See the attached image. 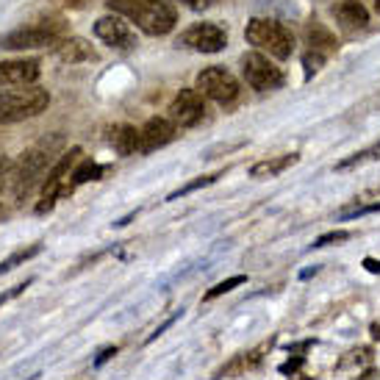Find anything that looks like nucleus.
<instances>
[{
	"label": "nucleus",
	"instance_id": "1",
	"mask_svg": "<svg viewBox=\"0 0 380 380\" xmlns=\"http://www.w3.org/2000/svg\"><path fill=\"white\" fill-rule=\"evenodd\" d=\"M62 136H50V139H42L39 145H33L31 150L23 153V159L14 164V172H11V189L14 197L23 200L26 194H31L36 184H45L50 167L59 161V147H62Z\"/></svg>",
	"mask_w": 380,
	"mask_h": 380
},
{
	"label": "nucleus",
	"instance_id": "2",
	"mask_svg": "<svg viewBox=\"0 0 380 380\" xmlns=\"http://www.w3.org/2000/svg\"><path fill=\"white\" fill-rule=\"evenodd\" d=\"M50 106V95L42 86L0 89V125H14L39 117Z\"/></svg>",
	"mask_w": 380,
	"mask_h": 380
},
{
	"label": "nucleus",
	"instance_id": "3",
	"mask_svg": "<svg viewBox=\"0 0 380 380\" xmlns=\"http://www.w3.org/2000/svg\"><path fill=\"white\" fill-rule=\"evenodd\" d=\"M78 161H81V147H69V150H64L62 156H59V161L50 167L45 184H42V197H39V203H36V214L53 211L59 200L72 194V189H75V184H72V169H75Z\"/></svg>",
	"mask_w": 380,
	"mask_h": 380
},
{
	"label": "nucleus",
	"instance_id": "4",
	"mask_svg": "<svg viewBox=\"0 0 380 380\" xmlns=\"http://www.w3.org/2000/svg\"><path fill=\"white\" fill-rule=\"evenodd\" d=\"M245 39L253 45L255 50L269 53L272 59H289L291 50H294V36H291V31L286 26H281V23L264 20V17H255V20L247 23Z\"/></svg>",
	"mask_w": 380,
	"mask_h": 380
},
{
	"label": "nucleus",
	"instance_id": "5",
	"mask_svg": "<svg viewBox=\"0 0 380 380\" xmlns=\"http://www.w3.org/2000/svg\"><path fill=\"white\" fill-rule=\"evenodd\" d=\"M64 39L62 20H39L31 26H20L6 36H0L3 50H36V48H50Z\"/></svg>",
	"mask_w": 380,
	"mask_h": 380
},
{
	"label": "nucleus",
	"instance_id": "6",
	"mask_svg": "<svg viewBox=\"0 0 380 380\" xmlns=\"http://www.w3.org/2000/svg\"><path fill=\"white\" fill-rule=\"evenodd\" d=\"M242 75L255 92H269L284 86V69L261 50H250L242 56Z\"/></svg>",
	"mask_w": 380,
	"mask_h": 380
},
{
	"label": "nucleus",
	"instance_id": "7",
	"mask_svg": "<svg viewBox=\"0 0 380 380\" xmlns=\"http://www.w3.org/2000/svg\"><path fill=\"white\" fill-rule=\"evenodd\" d=\"M194 89H200L203 97H208L220 106H228L239 97V81L225 67H206V69L197 72Z\"/></svg>",
	"mask_w": 380,
	"mask_h": 380
},
{
	"label": "nucleus",
	"instance_id": "8",
	"mask_svg": "<svg viewBox=\"0 0 380 380\" xmlns=\"http://www.w3.org/2000/svg\"><path fill=\"white\" fill-rule=\"evenodd\" d=\"M130 23H136V28L145 31L147 36H164L175 28L178 14H175V6L169 0H145Z\"/></svg>",
	"mask_w": 380,
	"mask_h": 380
},
{
	"label": "nucleus",
	"instance_id": "9",
	"mask_svg": "<svg viewBox=\"0 0 380 380\" xmlns=\"http://www.w3.org/2000/svg\"><path fill=\"white\" fill-rule=\"evenodd\" d=\"M178 45L194 53H220L228 45V31L217 23H197L178 36Z\"/></svg>",
	"mask_w": 380,
	"mask_h": 380
},
{
	"label": "nucleus",
	"instance_id": "10",
	"mask_svg": "<svg viewBox=\"0 0 380 380\" xmlns=\"http://www.w3.org/2000/svg\"><path fill=\"white\" fill-rule=\"evenodd\" d=\"M95 36L103 45L114 48V50H133L136 48V31H133V26L128 23V17L114 14V11L97 20Z\"/></svg>",
	"mask_w": 380,
	"mask_h": 380
},
{
	"label": "nucleus",
	"instance_id": "11",
	"mask_svg": "<svg viewBox=\"0 0 380 380\" xmlns=\"http://www.w3.org/2000/svg\"><path fill=\"white\" fill-rule=\"evenodd\" d=\"M206 117V97L200 89H181L169 103V120L178 128H194Z\"/></svg>",
	"mask_w": 380,
	"mask_h": 380
},
{
	"label": "nucleus",
	"instance_id": "12",
	"mask_svg": "<svg viewBox=\"0 0 380 380\" xmlns=\"http://www.w3.org/2000/svg\"><path fill=\"white\" fill-rule=\"evenodd\" d=\"M42 64L36 59H11L0 62V86H33L39 81Z\"/></svg>",
	"mask_w": 380,
	"mask_h": 380
},
{
	"label": "nucleus",
	"instance_id": "13",
	"mask_svg": "<svg viewBox=\"0 0 380 380\" xmlns=\"http://www.w3.org/2000/svg\"><path fill=\"white\" fill-rule=\"evenodd\" d=\"M175 128L178 125L172 120H167V117L147 120L145 125L139 128V133H142V153H153V150H159L164 145H169L175 139Z\"/></svg>",
	"mask_w": 380,
	"mask_h": 380
},
{
	"label": "nucleus",
	"instance_id": "14",
	"mask_svg": "<svg viewBox=\"0 0 380 380\" xmlns=\"http://www.w3.org/2000/svg\"><path fill=\"white\" fill-rule=\"evenodd\" d=\"M56 59L64 64H84V62H95L97 53L86 39H81V36H64L62 42L56 45Z\"/></svg>",
	"mask_w": 380,
	"mask_h": 380
},
{
	"label": "nucleus",
	"instance_id": "15",
	"mask_svg": "<svg viewBox=\"0 0 380 380\" xmlns=\"http://www.w3.org/2000/svg\"><path fill=\"white\" fill-rule=\"evenodd\" d=\"M297 153H286V156H278V159H264L250 167V178H258V181H267V178H278L281 172H286L289 167L297 164Z\"/></svg>",
	"mask_w": 380,
	"mask_h": 380
},
{
	"label": "nucleus",
	"instance_id": "16",
	"mask_svg": "<svg viewBox=\"0 0 380 380\" xmlns=\"http://www.w3.org/2000/svg\"><path fill=\"white\" fill-rule=\"evenodd\" d=\"M111 145L120 156H133V153H142V133L139 128L133 125H120L114 128L111 133Z\"/></svg>",
	"mask_w": 380,
	"mask_h": 380
},
{
	"label": "nucleus",
	"instance_id": "17",
	"mask_svg": "<svg viewBox=\"0 0 380 380\" xmlns=\"http://www.w3.org/2000/svg\"><path fill=\"white\" fill-rule=\"evenodd\" d=\"M333 11L345 28H367V23H369V11L358 0H342Z\"/></svg>",
	"mask_w": 380,
	"mask_h": 380
},
{
	"label": "nucleus",
	"instance_id": "18",
	"mask_svg": "<svg viewBox=\"0 0 380 380\" xmlns=\"http://www.w3.org/2000/svg\"><path fill=\"white\" fill-rule=\"evenodd\" d=\"M261 350H250V352H242V355H236L228 367H222L220 372H217V378H233V375H242V372H247V369H255L258 364H261Z\"/></svg>",
	"mask_w": 380,
	"mask_h": 380
},
{
	"label": "nucleus",
	"instance_id": "19",
	"mask_svg": "<svg viewBox=\"0 0 380 380\" xmlns=\"http://www.w3.org/2000/svg\"><path fill=\"white\" fill-rule=\"evenodd\" d=\"M100 175H103V167L100 164H95V161H81L72 169V184L81 186V184H89V181H100Z\"/></svg>",
	"mask_w": 380,
	"mask_h": 380
},
{
	"label": "nucleus",
	"instance_id": "20",
	"mask_svg": "<svg viewBox=\"0 0 380 380\" xmlns=\"http://www.w3.org/2000/svg\"><path fill=\"white\" fill-rule=\"evenodd\" d=\"M42 253V245H31V247H23V250H17V253H11L9 258H3L0 261V275H6V272H11L14 267H20V264H26V261H31L33 255Z\"/></svg>",
	"mask_w": 380,
	"mask_h": 380
},
{
	"label": "nucleus",
	"instance_id": "21",
	"mask_svg": "<svg viewBox=\"0 0 380 380\" xmlns=\"http://www.w3.org/2000/svg\"><path fill=\"white\" fill-rule=\"evenodd\" d=\"M222 172H214V175H203V178H194V181H189L186 186H181V189H175L167 200H181V197H186V194H191V191L203 189V186H211L214 181H220Z\"/></svg>",
	"mask_w": 380,
	"mask_h": 380
},
{
	"label": "nucleus",
	"instance_id": "22",
	"mask_svg": "<svg viewBox=\"0 0 380 380\" xmlns=\"http://www.w3.org/2000/svg\"><path fill=\"white\" fill-rule=\"evenodd\" d=\"M247 284V275H233V278H228V281H220L217 286H211L208 291H206V303L208 300H217V297H222V294H228V291H233V289H239V286Z\"/></svg>",
	"mask_w": 380,
	"mask_h": 380
},
{
	"label": "nucleus",
	"instance_id": "23",
	"mask_svg": "<svg viewBox=\"0 0 380 380\" xmlns=\"http://www.w3.org/2000/svg\"><path fill=\"white\" fill-rule=\"evenodd\" d=\"M380 153V142L378 145H372V147H367V150H361V153H352V156H347V159H342L339 164H336V169H350V167H358V164H364V161L375 159Z\"/></svg>",
	"mask_w": 380,
	"mask_h": 380
},
{
	"label": "nucleus",
	"instance_id": "24",
	"mask_svg": "<svg viewBox=\"0 0 380 380\" xmlns=\"http://www.w3.org/2000/svg\"><path fill=\"white\" fill-rule=\"evenodd\" d=\"M106 3H108V9H111L114 14H123L128 20H133L145 0H106Z\"/></svg>",
	"mask_w": 380,
	"mask_h": 380
},
{
	"label": "nucleus",
	"instance_id": "25",
	"mask_svg": "<svg viewBox=\"0 0 380 380\" xmlns=\"http://www.w3.org/2000/svg\"><path fill=\"white\" fill-rule=\"evenodd\" d=\"M308 42H311V48H317V50H319V48H325V50H333V48H336V39L325 31L322 26L308 28Z\"/></svg>",
	"mask_w": 380,
	"mask_h": 380
},
{
	"label": "nucleus",
	"instance_id": "26",
	"mask_svg": "<svg viewBox=\"0 0 380 380\" xmlns=\"http://www.w3.org/2000/svg\"><path fill=\"white\" fill-rule=\"evenodd\" d=\"M350 230H330V233H325V236H319L317 242H314V247H328V245H339V242H347Z\"/></svg>",
	"mask_w": 380,
	"mask_h": 380
},
{
	"label": "nucleus",
	"instance_id": "27",
	"mask_svg": "<svg viewBox=\"0 0 380 380\" xmlns=\"http://www.w3.org/2000/svg\"><path fill=\"white\" fill-rule=\"evenodd\" d=\"M380 211V203H372V206H358V208H352V211H345L342 214V220H358V217H367V214H375Z\"/></svg>",
	"mask_w": 380,
	"mask_h": 380
},
{
	"label": "nucleus",
	"instance_id": "28",
	"mask_svg": "<svg viewBox=\"0 0 380 380\" xmlns=\"http://www.w3.org/2000/svg\"><path fill=\"white\" fill-rule=\"evenodd\" d=\"M322 64H325V56H322V53H306V56H303V67H306V75L317 72Z\"/></svg>",
	"mask_w": 380,
	"mask_h": 380
},
{
	"label": "nucleus",
	"instance_id": "29",
	"mask_svg": "<svg viewBox=\"0 0 380 380\" xmlns=\"http://www.w3.org/2000/svg\"><path fill=\"white\" fill-rule=\"evenodd\" d=\"M303 364H306V358H303V355H297V358H289L286 364H281V367H278V372H281V375H297Z\"/></svg>",
	"mask_w": 380,
	"mask_h": 380
},
{
	"label": "nucleus",
	"instance_id": "30",
	"mask_svg": "<svg viewBox=\"0 0 380 380\" xmlns=\"http://www.w3.org/2000/svg\"><path fill=\"white\" fill-rule=\"evenodd\" d=\"M11 172H14V161L6 159V156H0V189L11 181Z\"/></svg>",
	"mask_w": 380,
	"mask_h": 380
},
{
	"label": "nucleus",
	"instance_id": "31",
	"mask_svg": "<svg viewBox=\"0 0 380 380\" xmlns=\"http://www.w3.org/2000/svg\"><path fill=\"white\" fill-rule=\"evenodd\" d=\"M28 286H31V281H26V284H17V286H11L9 291H3V294H0V306H6L9 300H14V297H20V294H23V291H26Z\"/></svg>",
	"mask_w": 380,
	"mask_h": 380
},
{
	"label": "nucleus",
	"instance_id": "32",
	"mask_svg": "<svg viewBox=\"0 0 380 380\" xmlns=\"http://www.w3.org/2000/svg\"><path fill=\"white\" fill-rule=\"evenodd\" d=\"M181 317H184V311H175V314H172V317L167 319L164 325H159V328H156V333H153V336H150L147 342H156L159 336H164V330H169V328H172V325H175V322H178V319H181Z\"/></svg>",
	"mask_w": 380,
	"mask_h": 380
},
{
	"label": "nucleus",
	"instance_id": "33",
	"mask_svg": "<svg viewBox=\"0 0 380 380\" xmlns=\"http://www.w3.org/2000/svg\"><path fill=\"white\" fill-rule=\"evenodd\" d=\"M114 355H117V347H106V350H100V352H97V358H95V367H103V364H106V361H111Z\"/></svg>",
	"mask_w": 380,
	"mask_h": 380
},
{
	"label": "nucleus",
	"instance_id": "34",
	"mask_svg": "<svg viewBox=\"0 0 380 380\" xmlns=\"http://www.w3.org/2000/svg\"><path fill=\"white\" fill-rule=\"evenodd\" d=\"M186 9H194V11H203V9H208L214 0H181Z\"/></svg>",
	"mask_w": 380,
	"mask_h": 380
},
{
	"label": "nucleus",
	"instance_id": "35",
	"mask_svg": "<svg viewBox=\"0 0 380 380\" xmlns=\"http://www.w3.org/2000/svg\"><path fill=\"white\" fill-rule=\"evenodd\" d=\"M364 267H367L369 272H375V275L380 272V261H375V258H364Z\"/></svg>",
	"mask_w": 380,
	"mask_h": 380
},
{
	"label": "nucleus",
	"instance_id": "36",
	"mask_svg": "<svg viewBox=\"0 0 380 380\" xmlns=\"http://www.w3.org/2000/svg\"><path fill=\"white\" fill-rule=\"evenodd\" d=\"M372 336H375V339H380V325H372Z\"/></svg>",
	"mask_w": 380,
	"mask_h": 380
},
{
	"label": "nucleus",
	"instance_id": "37",
	"mask_svg": "<svg viewBox=\"0 0 380 380\" xmlns=\"http://www.w3.org/2000/svg\"><path fill=\"white\" fill-rule=\"evenodd\" d=\"M375 11L380 14V0H375Z\"/></svg>",
	"mask_w": 380,
	"mask_h": 380
}]
</instances>
